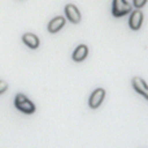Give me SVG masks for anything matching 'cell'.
<instances>
[{
	"instance_id": "obj_1",
	"label": "cell",
	"mask_w": 148,
	"mask_h": 148,
	"mask_svg": "<svg viewBox=\"0 0 148 148\" xmlns=\"http://www.w3.org/2000/svg\"><path fill=\"white\" fill-rule=\"evenodd\" d=\"M14 105L18 110H21L25 114H31L35 112V105L31 100H29L23 94H17L14 99Z\"/></svg>"
},
{
	"instance_id": "obj_2",
	"label": "cell",
	"mask_w": 148,
	"mask_h": 148,
	"mask_svg": "<svg viewBox=\"0 0 148 148\" xmlns=\"http://www.w3.org/2000/svg\"><path fill=\"white\" fill-rule=\"evenodd\" d=\"M131 12V5L126 0H113L112 13L114 17H122Z\"/></svg>"
},
{
	"instance_id": "obj_3",
	"label": "cell",
	"mask_w": 148,
	"mask_h": 148,
	"mask_svg": "<svg viewBox=\"0 0 148 148\" xmlns=\"http://www.w3.org/2000/svg\"><path fill=\"white\" fill-rule=\"evenodd\" d=\"M104 97H105V90L104 88L95 90V91L91 94V96H90L88 107L92 108V109H96V108H99L100 105H101Z\"/></svg>"
},
{
	"instance_id": "obj_4",
	"label": "cell",
	"mask_w": 148,
	"mask_h": 148,
	"mask_svg": "<svg viewBox=\"0 0 148 148\" xmlns=\"http://www.w3.org/2000/svg\"><path fill=\"white\" fill-rule=\"evenodd\" d=\"M131 84H133L134 90H135L138 94H140L142 96H144L148 100V86L140 77H134L133 81H131Z\"/></svg>"
},
{
	"instance_id": "obj_5",
	"label": "cell",
	"mask_w": 148,
	"mask_h": 148,
	"mask_svg": "<svg viewBox=\"0 0 148 148\" xmlns=\"http://www.w3.org/2000/svg\"><path fill=\"white\" fill-rule=\"evenodd\" d=\"M65 14H66L68 20L73 23H78L81 21V13H79L78 8L73 4H68L65 7Z\"/></svg>"
},
{
	"instance_id": "obj_6",
	"label": "cell",
	"mask_w": 148,
	"mask_h": 148,
	"mask_svg": "<svg viewBox=\"0 0 148 148\" xmlns=\"http://www.w3.org/2000/svg\"><path fill=\"white\" fill-rule=\"evenodd\" d=\"M143 22V13L139 9L134 10L130 16V20H129V26H130L133 30H139Z\"/></svg>"
},
{
	"instance_id": "obj_7",
	"label": "cell",
	"mask_w": 148,
	"mask_h": 148,
	"mask_svg": "<svg viewBox=\"0 0 148 148\" xmlns=\"http://www.w3.org/2000/svg\"><path fill=\"white\" fill-rule=\"evenodd\" d=\"M87 55H88V48H87V46H84V44H79L73 52V60L77 61V62H81L86 59Z\"/></svg>"
},
{
	"instance_id": "obj_8",
	"label": "cell",
	"mask_w": 148,
	"mask_h": 148,
	"mask_svg": "<svg viewBox=\"0 0 148 148\" xmlns=\"http://www.w3.org/2000/svg\"><path fill=\"white\" fill-rule=\"evenodd\" d=\"M22 42L26 44L27 47L30 48L35 49L39 47V38L35 35V34H31V33H26L22 35Z\"/></svg>"
},
{
	"instance_id": "obj_9",
	"label": "cell",
	"mask_w": 148,
	"mask_h": 148,
	"mask_svg": "<svg viewBox=\"0 0 148 148\" xmlns=\"http://www.w3.org/2000/svg\"><path fill=\"white\" fill-rule=\"evenodd\" d=\"M65 25V18L64 17H55L53 20H51V22L48 23V31L52 34L57 33L59 30H61Z\"/></svg>"
},
{
	"instance_id": "obj_10",
	"label": "cell",
	"mask_w": 148,
	"mask_h": 148,
	"mask_svg": "<svg viewBox=\"0 0 148 148\" xmlns=\"http://www.w3.org/2000/svg\"><path fill=\"white\" fill-rule=\"evenodd\" d=\"M147 3V0H134V7L138 8V9H140L142 7H144Z\"/></svg>"
},
{
	"instance_id": "obj_11",
	"label": "cell",
	"mask_w": 148,
	"mask_h": 148,
	"mask_svg": "<svg viewBox=\"0 0 148 148\" xmlns=\"http://www.w3.org/2000/svg\"><path fill=\"white\" fill-rule=\"evenodd\" d=\"M7 88H8V83L5 81H0V95L1 94H4L5 91H7Z\"/></svg>"
}]
</instances>
